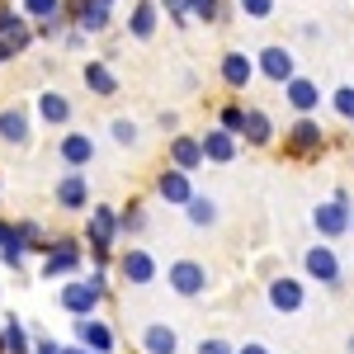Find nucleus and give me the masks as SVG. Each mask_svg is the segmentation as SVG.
I'll return each instance as SVG.
<instances>
[{"label":"nucleus","mask_w":354,"mask_h":354,"mask_svg":"<svg viewBox=\"0 0 354 354\" xmlns=\"http://www.w3.org/2000/svg\"><path fill=\"white\" fill-rule=\"evenodd\" d=\"M104 293H109V283H104V270H95L90 279H76V283H66L62 288V307L76 317V322H85V317H95V307L104 302Z\"/></svg>","instance_id":"nucleus-1"},{"label":"nucleus","mask_w":354,"mask_h":354,"mask_svg":"<svg viewBox=\"0 0 354 354\" xmlns=\"http://www.w3.org/2000/svg\"><path fill=\"white\" fill-rule=\"evenodd\" d=\"M312 227L326 236V241H335V236H345V232H354V208H350V189H335L326 198V203H317V213H312Z\"/></svg>","instance_id":"nucleus-2"},{"label":"nucleus","mask_w":354,"mask_h":354,"mask_svg":"<svg viewBox=\"0 0 354 354\" xmlns=\"http://www.w3.org/2000/svg\"><path fill=\"white\" fill-rule=\"evenodd\" d=\"M302 270L307 279H317V283H326V288H345V274H340V255L330 250V245H312L307 255H302Z\"/></svg>","instance_id":"nucleus-3"},{"label":"nucleus","mask_w":354,"mask_h":354,"mask_svg":"<svg viewBox=\"0 0 354 354\" xmlns=\"http://www.w3.org/2000/svg\"><path fill=\"white\" fill-rule=\"evenodd\" d=\"M165 279H170V293H180V298H198V293L208 288V265H198V260H175Z\"/></svg>","instance_id":"nucleus-4"},{"label":"nucleus","mask_w":354,"mask_h":354,"mask_svg":"<svg viewBox=\"0 0 354 354\" xmlns=\"http://www.w3.org/2000/svg\"><path fill=\"white\" fill-rule=\"evenodd\" d=\"M302 302H307L302 279H293V274H279V279H270V307H274V312L293 317V312H302Z\"/></svg>","instance_id":"nucleus-5"},{"label":"nucleus","mask_w":354,"mask_h":354,"mask_svg":"<svg viewBox=\"0 0 354 354\" xmlns=\"http://www.w3.org/2000/svg\"><path fill=\"white\" fill-rule=\"evenodd\" d=\"M255 66H260V76H265V81H274V85H288L293 76H298L293 53H288V48H279V43H270L265 53L255 57Z\"/></svg>","instance_id":"nucleus-6"},{"label":"nucleus","mask_w":354,"mask_h":354,"mask_svg":"<svg viewBox=\"0 0 354 354\" xmlns=\"http://www.w3.org/2000/svg\"><path fill=\"white\" fill-rule=\"evenodd\" d=\"M283 142H288V151H293V156H317V151L326 147V133H322V123H317V118H298V123L288 128Z\"/></svg>","instance_id":"nucleus-7"},{"label":"nucleus","mask_w":354,"mask_h":354,"mask_svg":"<svg viewBox=\"0 0 354 354\" xmlns=\"http://www.w3.org/2000/svg\"><path fill=\"white\" fill-rule=\"evenodd\" d=\"M283 100L293 104V113H298V118H312V113L322 109V85L307 81V76H293V81L283 85Z\"/></svg>","instance_id":"nucleus-8"},{"label":"nucleus","mask_w":354,"mask_h":354,"mask_svg":"<svg viewBox=\"0 0 354 354\" xmlns=\"http://www.w3.org/2000/svg\"><path fill=\"white\" fill-rule=\"evenodd\" d=\"M28 43H33V33H28V24L15 15V10H0V62L15 53H24Z\"/></svg>","instance_id":"nucleus-9"},{"label":"nucleus","mask_w":354,"mask_h":354,"mask_svg":"<svg viewBox=\"0 0 354 354\" xmlns=\"http://www.w3.org/2000/svg\"><path fill=\"white\" fill-rule=\"evenodd\" d=\"M118 274H123L133 288H147V283L156 279V260H151L142 245H133V250H123V255H118Z\"/></svg>","instance_id":"nucleus-10"},{"label":"nucleus","mask_w":354,"mask_h":354,"mask_svg":"<svg viewBox=\"0 0 354 354\" xmlns=\"http://www.w3.org/2000/svg\"><path fill=\"white\" fill-rule=\"evenodd\" d=\"M85 236H90V245H113V236H123L118 213H113L109 203H95V213H90V222H85Z\"/></svg>","instance_id":"nucleus-11"},{"label":"nucleus","mask_w":354,"mask_h":354,"mask_svg":"<svg viewBox=\"0 0 354 354\" xmlns=\"http://www.w3.org/2000/svg\"><path fill=\"white\" fill-rule=\"evenodd\" d=\"M38 241V227L33 222H19V227H0V255L10 260V265H19L24 260V250Z\"/></svg>","instance_id":"nucleus-12"},{"label":"nucleus","mask_w":354,"mask_h":354,"mask_svg":"<svg viewBox=\"0 0 354 354\" xmlns=\"http://www.w3.org/2000/svg\"><path fill=\"white\" fill-rule=\"evenodd\" d=\"M255 71H260V66H255L245 53H222L218 76H222V85H227V90H245V85L255 81Z\"/></svg>","instance_id":"nucleus-13"},{"label":"nucleus","mask_w":354,"mask_h":354,"mask_svg":"<svg viewBox=\"0 0 354 354\" xmlns=\"http://www.w3.org/2000/svg\"><path fill=\"white\" fill-rule=\"evenodd\" d=\"M85 203H90V185H85V175H81V170H66V175L57 180V208L81 213Z\"/></svg>","instance_id":"nucleus-14"},{"label":"nucleus","mask_w":354,"mask_h":354,"mask_svg":"<svg viewBox=\"0 0 354 354\" xmlns=\"http://www.w3.org/2000/svg\"><path fill=\"white\" fill-rule=\"evenodd\" d=\"M203 161H208V156H203V137H185V133L170 137V165H175V170L194 175Z\"/></svg>","instance_id":"nucleus-15"},{"label":"nucleus","mask_w":354,"mask_h":354,"mask_svg":"<svg viewBox=\"0 0 354 354\" xmlns=\"http://www.w3.org/2000/svg\"><path fill=\"white\" fill-rule=\"evenodd\" d=\"M76 340H81L90 354H113V326H109V322H100V317L76 322Z\"/></svg>","instance_id":"nucleus-16"},{"label":"nucleus","mask_w":354,"mask_h":354,"mask_svg":"<svg viewBox=\"0 0 354 354\" xmlns=\"http://www.w3.org/2000/svg\"><path fill=\"white\" fill-rule=\"evenodd\" d=\"M156 194H161L165 203H175V208H189L194 203V185H189V175L185 170H161V180H156Z\"/></svg>","instance_id":"nucleus-17"},{"label":"nucleus","mask_w":354,"mask_h":354,"mask_svg":"<svg viewBox=\"0 0 354 354\" xmlns=\"http://www.w3.org/2000/svg\"><path fill=\"white\" fill-rule=\"evenodd\" d=\"M57 156L66 161V170H85V165L95 161V137L66 133V137H62V147H57Z\"/></svg>","instance_id":"nucleus-18"},{"label":"nucleus","mask_w":354,"mask_h":354,"mask_svg":"<svg viewBox=\"0 0 354 354\" xmlns=\"http://www.w3.org/2000/svg\"><path fill=\"white\" fill-rule=\"evenodd\" d=\"M81 270V245L76 241H57L48 245V260H43V274L57 279V274H76Z\"/></svg>","instance_id":"nucleus-19"},{"label":"nucleus","mask_w":354,"mask_h":354,"mask_svg":"<svg viewBox=\"0 0 354 354\" xmlns=\"http://www.w3.org/2000/svg\"><path fill=\"white\" fill-rule=\"evenodd\" d=\"M142 350L147 354H180V335L165 322H151V326H142Z\"/></svg>","instance_id":"nucleus-20"},{"label":"nucleus","mask_w":354,"mask_h":354,"mask_svg":"<svg viewBox=\"0 0 354 354\" xmlns=\"http://www.w3.org/2000/svg\"><path fill=\"white\" fill-rule=\"evenodd\" d=\"M236 142H241V137L222 133V128H208V133H203V156H208L213 165H227V161H236Z\"/></svg>","instance_id":"nucleus-21"},{"label":"nucleus","mask_w":354,"mask_h":354,"mask_svg":"<svg viewBox=\"0 0 354 354\" xmlns=\"http://www.w3.org/2000/svg\"><path fill=\"white\" fill-rule=\"evenodd\" d=\"M76 24H81L85 33H104V28H109V0H81Z\"/></svg>","instance_id":"nucleus-22"},{"label":"nucleus","mask_w":354,"mask_h":354,"mask_svg":"<svg viewBox=\"0 0 354 354\" xmlns=\"http://www.w3.org/2000/svg\"><path fill=\"white\" fill-rule=\"evenodd\" d=\"M245 142H250V147H270L274 142V123H270V113L265 109H245Z\"/></svg>","instance_id":"nucleus-23"},{"label":"nucleus","mask_w":354,"mask_h":354,"mask_svg":"<svg viewBox=\"0 0 354 354\" xmlns=\"http://www.w3.org/2000/svg\"><path fill=\"white\" fill-rule=\"evenodd\" d=\"M128 33H133V38H142V43H147V38L156 33V0H137V5H133Z\"/></svg>","instance_id":"nucleus-24"},{"label":"nucleus","mask_w":354,"mask_h":354,"mask_svg":"<svg viewBox=\"0 0 354 354\" xmlns=\"http://www.w3.org/2000/svg\"><path fill=\"white\" fill-rule=\"evenodd\" d=\"M0 137H5V142H15V147H24V142H28V113L19 109V104L0 113Z\"/></svg>","instance_id":"nucleus-25"},{"label":"nucleus","mask_w":354,"mask_h":354,"mask_svg":"<svg viewBox=\"0 0 354 354\" xmlns=\"http://www.w3.org/2000/svg\"><path fill=\"white\" fill-rule=\"evenodd\" d=\"M38 113L48 118V123H71V100L66 95H57V90H48V95H38Z\"/></svg>","instance_id":"nucleus-26"},{"label":"nucleus","mask_w":354,"mask_h":354,"mask_svg":"<svg viewBox=\"0 0 354 354\" xmlns=\"http://www.w3.org/2000/svg\"><path fill=\"white\" fill-rule=\"evenodd\" d=\"M85 85L100 95V100H109V95H118V81H113V71L104 66V62H90L85 66Z\"/></svg>","instance_id":"nucleus-27"},{"label":"nucleus","mask_w":354,"mask_h":354,"mask_svg":"<svg viewBox=\"0 0 354 354\" xmlns=\"http://www.w3.org/2000/svg\"><path fill=\"white\" fill-rule=\"evenodd\" d=\"M185 218H189L194 227L203 232V227H213V222H218V203H213L208 194H194V203L185 208Z\"/></svg>","instance_id":"nucleus-28"},{"label":"nucleus","mask_w":354,"mask_h":354,"mask_svg":"<svg viewBox=\"0 0 354 354\" xmlns=\"http://www.w3.org/2000/svg\"><path fill=\"white\" fill-rule=\"evenodd\" d=\"M5 354H33V340L15 317H5Z\"/></svg>","instance_id":"nucleus-29"},{"label":"nucleus","mask_w":354,"mask_h":354,"mask_svg":"<svg viewBox=\"0 0 354 354\" xmlns=\"http://www.w3.org/2000/svg\"><path fill=\"white\" fill-rule=\"evenodd\" d=\"M24 15L28 19H62V0H24Z\"/></svg>","instance_id":"nucleus-30"},{"label":"nucleus","mask_w":354,"mask_h":354,"mask_svg":"<svg viewBox=\"0 0 354 354\" xmlns=\"http://www.w3.org/2000/svg\"><path fill=\"white\" fill-rule=\"evenodd\" d=\"M218 128H222V133H232V137H241L245 133V109H241V104H227V109L218 113Z\"/></svg>","instance_id":"nucleus-31"},{"label":"nucleus","mask_w":354,"mask_h":354,"mask_svg":"<svg viewBox=\"0 0 354 354\" xmlns=\"http://www.w3.org/2000/svg\"><path fill=\"white\" fill-rule=\"evenodd\" d=\"M189 19L218 24V19H222V0H189Z\"/></svg>","instance_id":"nucleus-32"},{"label":"nucleus","mask_w":354,"mask_h":354,"mask_svg":"<svg viewBox=\"0 0 354 354\" xmlns=\"http://www.w3.org/2000/svg\"><path fill=\"white\" fill-rule=\"evenodd\" d=\"M118 227H123L128 236H137V232L147 227V213H142V203H128V208L118 213Z\"/></svg>","instance_id":"nucleus-33"},{"label":"nucleus","mask_w":354,"mask_h":354,"mask_svg":"<svg viewBox=\"0 0 354 354\" xmlns=\"http://www.w3.org/2000/svg\"><path fill=\"white\" fill-rule=\"evenodd\" d=\"M330 109L340 113V118H350V123H354V85H340V90L330 95Z\"/></svg>","instance_id":"nucleus-34"},{"label":"nucleus","mask_w":354,"mask_h":354,"mask_svg":"<svg viewBox=\"0 0 354 354\" xmlns=\"http://www.w3.org/2000/svg\"><path fill=\"white\" fill-rule=\"evenodd\" d=\"M113 142H118V147H137V123L133 118H113Z\"/></svg>","instance_id":"nucleus-35"},{"label":"nucleus","mask_w":354,"mask_h":354,"mask_svg":"<svg viewBox=\"0 0 354 354\" xmlns=\"http://www.w3.org/2000/svg\"><path fill=\"white\" fill-rule=\"evenodd\" d=\"M236 5H241L245 19H270L274 15V0H236Z\"/></svg>","instance_id":"nucleus-36"},{"label":"nucleus","mask_w":354,"mask_h":354,"mask_svg":"<svg viewBox=\"0 0 354 354\" xmlns=\"http://www.w3.org/2000/svg\"><path fill=\"white\" fill-rule=\"evenodd\" d=\"M165 10H170V19L175 24H189V0H161Z\"/></svg>","instance_id":"nucleus-37"},{"label":"nucleus","mask_w":354,"mask_h":354,"mask_svg":"<svg viewBox=\"0 0 354 354\" xmlns=\"http://www.w3.org/2000/svg\"><path fill=\"white\" fill-rule=\"evenodd\" d=\"M198 354H236V350H232L227 340H203V345H198Z\"/></svg>","instance_id":"nucleus-38"},{"label":"nucleus","mask_w":354,"mask_h":354,"mask_svg":"<svg viewBox=\"0 0 354 354\" xmlns=\"http://www.w3.org/2000/svg\"><path fill=\"white\" fill-rule=\"evenodd\" d=\"M156 123H161L165 133H175V128H180V113H161V118H156Z\"/></svg>","instance_id":"nucleus-39"},{"label":"nucleus","mask_w":354,"mask_h":354,"mask_svg":"<svg viewBox=\"0 0 354 354\" xmlns=\"http://www.w3.org/2000/svg\"><path fill=\"white\" fill-rule=\"evenodd\" d=\"M33 354H62V350H57L53 340H33Z\"/></svg>","instance_id":"nucleus-40"},{"label":"nucleus","mask_w":354,"mask_h":354,"mask_svg":"<svg viewBox=\"0 0 354 354\" xmlns=\"http://www.w3.org/2000/svg\"><path fill=\"white\" fill-rule=\"evenodd\" d=\"M236 354H270V350H265L260 340H250V345H241V350H236Z\"/></svg>","instance_id":"nucleus-41"},{"label":"nucleus","mask_w":354,"mask_h":354,"mask_svg":"<svg viewBox=\"0 0 354 354\" xmlns=\"http://www.w3.org/2000/svg\"><path fill=\"white\" fill-rule=\"evenodd\" d=\"M62 354H90V350H85V345H71V350H62Z\"/></svg>","instance_id":"nucleus-42"},{"label":"nucleus","mask_w":354,"mask_h":354,"mask_svg":"<svg viewBox=\"0 0 354 354\" xmlns=\"http://www.w3.org/2000/svg\"><path fill=\"white\" fill-rule=\"evenodd\" d=\"M345 354H354V335H350V340H345Z\"/></svg>","instance_id":"nucleus-43"},{"label":"nucleus","mask_w":354,"mask_h":354,"mask_svg":"<svg viewBox=\"0 0 354 354\" xmlns=\"http://www.w3.org/2000/svg\"><path fill=\"white\" fill-rule=\"evenodd\" d=\"M109 5H113V0H109Z\"/></svg>","instance_id":"nucleus-44"}]
</instances>
